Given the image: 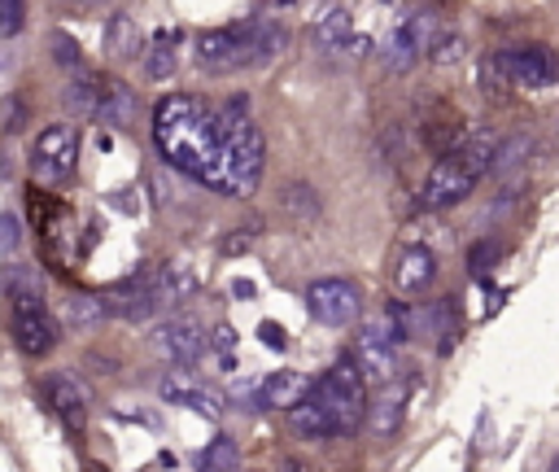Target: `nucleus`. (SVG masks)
Wrapping results in <instances>:
<instances>
[{"instance_id":"obj_25","label":"nucleus","mask_w":559,"mask_h":472,"mask_svg":"<svg viewBox=\"0 0 559 472\" xmlns=\"http://www.w3.org/2000/svg\"><path fill=\"white\" fill-rule=\"evenodd\" d=\"M236 463H240V446L231 437H214L197 455V472H236Z\"/></svg>"},{"instance_id":"obj_31","label":"nucleus","mask_w":559,"mask_h":472,"mask_svg":"<svg viewBox=\"0 0 559 472\" xmlns=\"http://www.w3.org/2000/svg\"><path fill=\"white\" fill-rule=\"evenodd\" d=\"M105 310H100V297H74L70 306H66V319L70 323H92V319H100Z\"/></svg>"},{"instance_id":"obj_34","label":"nucleus","mask_w":559,"mask_h":472,"mask_svg":"<svg viewBox=\"0 0 559 472\" xmlns=\"http://www.w3.org/2000/svg\"><path fill=\"white\" fill-rule=\"evenodd\" d=\"M480 83H485V92H507V79H502V66H498V52H489L485 61H480Z\"/></svg>"},{"instance_id":"obj_40","label":"nucleus","mask_w":559,"mask_h":472,"mask_svg":"<svg viewBox=\"0 0 559 472\" xmlns=\"http://www.w3.org/2000/svg\"><path fill=\"white\" fill-rule=\"evenodd\" d=\"M280 472H306V468H301L297 459H284V468H280Z\"/></svg>"},{"instance_id":"obj_17","label":"nucleus","mask_w":559,"mask_h":472,"mask_svg":"<svg viewBox=\"0 0 559 472\" xmlns=\"http://www.w3.org/2000/svg\"><path fill=\"white\" fill-rule=\"evenodd\" d=\"M0 293L13 302V310H26V306H44V275L39 267H26V262H9L0 271Z\"/></svg>"},{"instance_id":"obj_37","label":"nucleus","mask_w":559,"mask_h":472,"mask_svg":"<svg viewBox=\"0 0 559 472\" xmlns=\"http://www.w3.org/2000/svg\"><path fill=\"white\" fill-rule=\"evenodd\" d=\"M249 245H253V232H249V227H236V232L223 240V253H245Z\"/></svg>"},{"instance_id":"obj_27","label":"nucleus","mask_w":559,"mask_h":472,"mask_svg":"<svg viewBox=\"0 0 559 472\" xmlns=\"http://www.w3.org/2000/svg\"><path fill=\"white\" fill-rule=\"evenodd\" d=\"M284 210H288V214H301V219H314V214H319L314 188H310V184H293V188L284 192Z\"/></svg>"},{"instance_id":"obj_35","label":"nucleus","mask_w":559,"mask_h":472,"mask_svg":"<svg viewBox=\"0 0 559 472\" xmlns=\"http://www.w3.org/2000/svg\"><path fill=\"white\" fill-rule=\"evenodd\" d=\"M22 245V223L17 214H0V253H13Z\"/></svg>"},{"instance_id":"obj_7","label":"nucleus","mask_w":559,"mask_h":472,"mask_svg":"<svg viewBox=\"0 0 559 472\" xmlns=\"http://www.w3.org/2000/svg\"><path fill=\"white\" fill-rule=\"evenodd\" d=\"M428 39H432V9H415L402 22H393L384 35V48H380L384 70H393V74L411 70L419 61V52H428Z\"/></svg>"},{"instance_id":"obj_4","label":"nucleus","mask_w":559,"mask_h":472,"mask_svg":"<svg viewBox=\"0 0 559 472\" xmlns=\"http://www.w3.org/2000/svg\"><path fill=\"white\" fill-rule=\"evenodd\" d=\"M310 398L328 411L336 437L358 433V424H362V415H367V385H362V376H358V367H354L349 358L332 363L319 380H310Z\"/></svg>"},{"instance_id":"obj_6","label":"nucleus","mask_w":559,"mask_h":472,"mask_svg":"<svg viewBox=\"0 0 559 472\" xmlns=\"http://www.w3.org/2000/svg\"><path fill=\"white\" fill-rule=\"evenodd\" d=\"M262 166H266V140L253 122H245L227 140V192L223 197H249L262 179Z\"/></svg>"},{"instance_id":"obj_19","label":"nucleus","mask_w":559,"mask_h":472,"mask_svg":"<svg viewBox=\"0 0 559 472\" xmlns=\"http://www.w3.org/2000/svg\"><path fill=\"white\" fill-rule=\"evenodd\" d=\"M179 39H183L179 26L153 31V39H148V48H144V74H148L153 83H162V79L175 74V66H179Z\"/></svg>"},{"instance_id":"obj_33","label":"nucleus","mask_w":559,"mask_h":472,"mask_svg":"<svg viewBox=\"0 0 559 472\" xmlns=\"http://www.w3.org/2000/svg\"><path fill=\"white\" fill-rule=\"evenodd\" d=\"M26 22V4L17 0H0V35H17Z\"/></svg>"},{"instance_id":"obj_24","label":"nucleus","mask_w":559,"mask_h":472,"mask_svg":"<svg viewBox=\"0 0 559 472\" xmlns=\"http://www.w3.org/2000/svg\"><path fill=\"white\" fill-rule=\"evenodd\" d=\"M96 96H100V79H92V74H83V70H79V79L66 83V92H61V101H66V109H70L74 118H92V114H96Z\"/></svg>"},{"instance_id":"obj_28","label":"nucleus","mask_w":559,"mask_h":472,"mask_svg":"<svg viewBox=\"0 0 559 472\" xmlns=\"http://www.w3.org/2000/svg\"><path fill=\"white\" fill-rule=\"evenodd\" d=\"M22 127H26V105H22L17 92H9V96L0 101V131H4V135H17Z\"/></svg>"},{"instance_id":"obj_22","label":"nucleus","mask_w":559,"mask_h":472,"mask_svg":"<svg viewBox=\"0 0 559 472\" xmlns=\"http://www.w3.org/2000/svg\"><path fill=\"white\" fill-rule=\"evenodd\" d=\"M140 52V26L131 22V13H109V22H105V57H114V61H131Z\"/></svg>"},{"instance_id":"obj_8","label":"nucleus","mask_w":559,"mask_h":472,"mask_svg":"<svg viewBox=\"0 0 559 472\" xmlns=\"http://www.w3.org/2000/svg\"><path fill=\"white\" fill-rule=\"evenodd\" d=\"M358 306H362L358 284H349V280H341V275H323V280H310V284H306V310H310V319L323 323V328L349 323V319L358 315Z\"/></svg>"},{"instance_id":"obj_2","label":"nucleus","mask_w":559,"mask_h":472,"mask_svg":"<svg viewBox=\"0 0 559 472\" xmlns=\"http://www.w3.org/2000/svg\"><path fill=\"white\" fill-rule=\"evenodd\" d=\"M280 48H284V22H271L258 9L240 22L201 31L197 35V66L210 70V74H227V70H240V66H266Z\"/></svg>"},{"instance_id":"obj_23","label":"nucleus","mask_w":559,"mask_h":472,"mask_svg":"<svg viewBox=\"0 0 559 472\" xmlns=\"http://www.w3.org/2000/svg\"><path fill=\"white\" fill-rule=\"evenodd\" d=\"M288 424H293V433H301V437H310V441H328V437H336L328 411L310 398V389H306V398H301L297 406H288Z\"/></svg>"},{"instance_id":"obj_29","label":"nucleus","mask_w":559,"mask_h":472,"mask_svg":"<svg viewBox=\"0 0 559 472\" xmlns=\"http://www.w3.org/2000/svg\"><path fill=\"white\" fill-rule=\"evenodd\" d=\"M498 258H502V249H498L493 240H476V245H472V253H467V271L480 280V275H489V267H493Z\"/></svg>"},{"instance_id":"obj_30","label":"nucleus","mask_w":559,"mask_h":472,"mask_svg":"<svg viewBox=\"0 0 559 472\" xmlns=\"http://www.w3.org/2000/svg\"><path fill=\"white\" fill-rule=\"evenodd\" d=\"M48 48H52V61H57V66H66V70H79V44H74L66 31H57V35L48 39Z\"/></svg>"},{"instance_id":"obj_5","label":"nucleus","mask_w":559,"mask_h":472,"mask_svg":"<svg viewBox=\"0 0 559 472\" xmlns=\"http://www.w3.org/2000/svg\"><path fill=\"white\" fill-rule=\"evenodd\" d=\"M79 166V127L70 122H48L35 144H31V170L39 184H66L74 179Z\"/></svg>"},{"instance_id":"obj_3","label":"nucleus","mask_w":559,"mask_h":472,"mask_svg":"<svg viewBox=\"0 0 559 472\" xmlns=\"http://www.w3.org/2000/svg\"><path fill=\"white\" fill-rule=\"evenodd\" d=\"M489 149H493L489 135H467V140H459L450 153H441V157L432 162V170L424 175L419 205H424V210H445V205L467 201L472 188L489 175Z\"/></svg>"},{"instance_id":"obj_36","label":"nucleus","mask_w":559,"mask_h":472,"mask_svg":"<svg viewBox=\"0 0 559 472\" xmlns=\"http://www.w3.org/2000/svg\"><path fill=\"white\" fill-rule=\"evenodd\" d=\"M258 337H262V345H266V350H284V345H288V332H284L280 323H271V319H262V323H258Z\"/></svg>"},{"instance_id":"obj_11","label":"nucleus","mask_w":559,"mask_h":472,"mask_svg":"<svg viewBox=\"0 0 559 472\" xmlns=\"http://www.w3.org/2000/svg\"><path fill=\"white\" fill-rule=\"evenodd\" d=\"M411 376H393V380H384L380 385V393H376V402H367V415H362V424L371 428V437H393L397 433V424H402V415H406V402H411Z\"/></svg>"},{"instance_id":"obj_18","label":"nucleus","mask_w":559,"mask_h":472,"mask_svg":"<svg viewBox=\"0 0 559 472\" xmlns=\"http://www.w3.org/2000/svg\"><path fill=\"white\" fill-rule=\"evenodd\" d=\"M349 31H354V13H349V4H328L319 17H314V31H310V44L319 48V52H341L345 44H349Z\"/></svg>"},{"instance_id":"obj_10","label":"nucleus","mask_w":559,"mask_h":472,"mask_svg":"<svg viewBox=\"0 0 559 472\" xmlns=\"http://www.w3.org/2000/svg\"><path fill=\"white\" fill-rule=\"evenodd\" d=\"M498 66H502V79L507 87H524V92H542L559 79V66H555V52L546 44H524V48H507L498 52Z\"/></svg>"},{"instance_id":"obj_1","label":"nucleus","mask_w":559,"mask_h":472,"mask_svg":"<svg viewBox=\"0 0 559 472\" xmlns=\"http://www.w3.org/2000/svg\"><path fill=\"white\" fill-rule=\"evenodd\" d=\"M227 140L214 109L188 92H166L153 105V144L162 157L210 192H227Z\"/></svg>"},{"instance_id":"obj_13","label":"nucleus","mask_w":559,"mask_h":472,"mask_svg":"<svg viewBox=\"0 0 559 472\" xmlns=\"http://www.w3.org/2000/svg\"><path fill=\"white\" fill-rule=\"evenodd\" d=\"M13 337H17L22 354L44 358V354L57 350L61 328H57V319L48 315V306H26V310H13Z\"/></svg>"},{"instance_id":"obj_20","label":"nucleus","mask_w":559,"mask_h":472,"mask_svg":"<svg viewBox=\"0 0 559 472\" xmlns=\"http://www.w3.org/2000/svg\"><path fill=\"white\" fill-rule=\"evenodd\" d=\"M92 118H100L105 127H131L135 122V92L127 83H118V79H105Z\"/></svg>"},{"instance_id":"obj_21","label":"nucleus","mask_w":559,"mask_h":472,"mask_svg":"<svg viewBox=\"0 0 559 472\" xmlns=\"http://www.w3.org/2000/svg\"><path fill=\"white\" fill-rule=\"evenodd\" d=\"M157 393H162L166 402H175V406L197 411V415H218V398H214L210 389H201V385L183 380V376H166V380L157 385Z\"/></svg>"},{"instance_id":"obj_15","label":"nucleus","mask_w":559,"mask_h":472,"mask_svg":"<svg viewBox=\"0 0 559 472\" xmlns=\"http://www.w3.org/2000/svg\"><path fill=\"white\" fill-rule=\"evenodd\" d=\"M44 393H48V406L57 411V420L70 433H83L87 428V393H83V385L70 371H52L44 380Z\"/></svg>"},{"instance_id":"obj_9","label":"nucleus","mask_w":559,"mask_h":472,"mask_svg":"<svg viewBox=\"0 0 559 472\" xmlns=\"http://www.w3.org/2000/svg\"><path fill=\"white\" fill-rule=\"evenodd\" d=\"M349 363L358 367L362 385H367V380L384 385V380H393V376H397V341H393V332H389L384 315H380V319H371V323L358 332V345H354V358H349Z\"/></svg>"},{"instance_id":"obj_41","label":"nucleus","mask_w":559,"mask_h":472,"mask_svg":"<svg viewBox=\"0 0 559 472\" xmlns=\"http://www.w3.org/2000/svg\"><path fill=\"white\" fill-rule=\"evenodd\" d=\"M550 472H555V468H550Z\"/></svg>"},{"instance_id":"obj_26","label":"nucleus","mask_w":559,"mask_h":472,"mask_svg":"<svg viewBox=\"0 0 559 472\" xmlns=\"http://www.w3.org/2000/svg\"><path fill=\"white\" fill-rule=\"evenodd\" d=\"M528 153H533V140H528L524 131H515V135H507L502 144H493V149H489V170H493V175H502V170L520 166Z\"/></svg>"},{"instance_id":"obj_38","label":"nucleus","mask_w":559,"mask_h":472,"mask_svg":"<svg viewBox=\"0 0 559 472\" xmlns=\"http://www.w3.org/2000/svg\"><path fill=\"white\" fill-rule=\"evenodd\" d=\"M214 345H218V350H231V345H236V332H231L227 323H218V328H214Z\"/></svg>"},{"instance_id":"obj_16","label":"nucleus","mask_w":559,"mask_h":472,"mask_svg":"<svg viewBox=\"0 0 559 472\" xmlns=\"http://www.w3.org/2000/svg\"><path fill=\"white\" fill-rule=\"evenodd\" d=\"M437 280V253L428 245H406L397 267H393V284L397 293H424Z\"/></svg>"},{"instance_id":"obj_39","label":"nucleus","mask_w":559,"mask_h":472,"mask_svg":"<svg viewBox=\"0 0 559 472\" xmlns=\"http://www.w3.org/2000/svg\"><path fill=\"white\" fill-rule=\"evenodd\" d=\"M231 293H236V297H253V284H249V280H236Z\"/></svg>"},{"instance_id":"obj_14","label":"nucleus","mask_w":559,"mask_h":472,"mask_svg":"<svg viewBox=\"0 0 559 472\" xmlns=\"http://www.w3.org/2000/svg\"><path fill=\"white\" fill-rule=\"evenodd\" d=\"M306 389H310V376L306 371H293V367H284V371H271V376H262L258 380V389H253V398H249V406L253 411H288V406H297L301 398H306Z\"/></svg>"},{"instance_id":"obj_12","label":"nucleus","mask_w":559,"mask_h":472,"mask_svg":"<svg viewBox=\"0 0 559 472\" xmlns=\"http://www.w3.org/2000/svg\"><path fill=\"white\" fill-rule=\"evenodd\" d=\"M157 350L175 363V367H192L201 354H205V328L192 319V315H175L157 328Z\"/></svg>"},{"instance_id":"obj_32","label":"nucleus","mask_w":559,"mask_h":472,"mask_svg":"<svg viewBox=\"0 0 559 472\" xmlns=\"http://www.w3.org/2000/svg\"><path fill=\"white\" fill-rule=\"evenodd\" d=\"M459 52H463V39H459V35H441L437 44H428V57H432L437 66H450V61H459Z\"/></svg>"}]
</instances>
